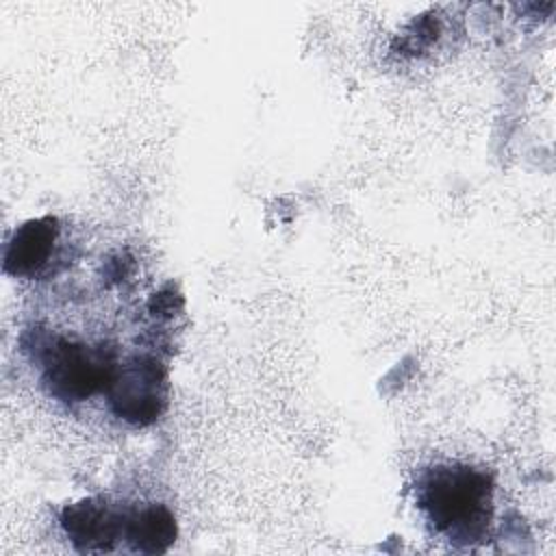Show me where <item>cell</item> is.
<instances>
[{
  "label": "cell",
  "mask_w": 556,
  "mask_h": 556,
  "mask_svg": "<svg viewBox=\"0 0 556 556\" xmlns=\"http://www.w3.org/2000/svg\"><path fill=\"white\" fill-rule=\"evenodd\" d=\"M61 528L78 552H113L124 541V508L104 497H87L63 508Z\"/></svg>",
  "instance_id": "obj_5"
},
{
  "label": "cell",
  "mask_w": 556,
  "mask_h": 556,
  "mask_svg": "<svg viewBox=\"0 0 556 556\" xmlns=\"http://www.w3.org/2000/svg\"><path fill=\"white\" fill-rule=\"evenodd\" d=\"M111 413L130 426H150L167 408L169 376L167 367L154 354H132L117 365L106 389Z\"/></svg>",
  "instance_id": "obj_3"
},
{
  "label": "cell",
  "mask_w": 556,
  "mask_h": 556,
  "mask_svg": "<svg viewBox=\"0 0 556 556\" xmlns=\"http://www.w3.org/2000/svg\"><path fill=\"white\" fill-rule=\"evenodd\" d=\"M417 506L434 532L469 545L486 534L493 482L486 471L463 463L434 465L417 480Z\"/></svg>",
  "instance_id": "obj_1"
},
{
  "label": "cell",
  "mask_w": 556,
  "mask_h": 556,
  "mask_svg": "<svg viewBox=\"0 0 556 556\" xmlns=\"http://www.w3.org/2000/svg\"><path fill=\"white\" fill-rule=\"evenodd\" d=\"M61 222L52 215L20 224L9 237L2 254V269L13 278H41L52 271L59 258Z\"/></svg>",
  "instance_id": "obj_4"
},
{
  "label": "cell",
  "mask_w": 556,
  "mask_h": 556,
  "mask_svg": "<svg viewBox=\"0 0 556 556\" xmlns=\"http://www.w3.org/2000/svg\"><path fill=\"white\" fill-rule=\"evenodd\" d=\"M178 536L174 513L165 504H137L124 508V541L137 554H163Z\"/></svg>",
  "instance_id": "obj_6"
},
{
  "label": "cell",
  "mask_w": 556,
  "mask_h": 556,
  "mask_svg": "<svg viewBox=\"0 0 556 556\" xmlns=\"http://www.w3.org/2000/svg\"><path fill=\"white\" fill-rule=\"evenodd\" d=\"M41 369V384L50 397L80 404L106 393L115 371L117 352L109 343H89L74 337L43 334L33 343Z\"/></svg>",
  "instance_id": "obj_2"
}]
</instances>
